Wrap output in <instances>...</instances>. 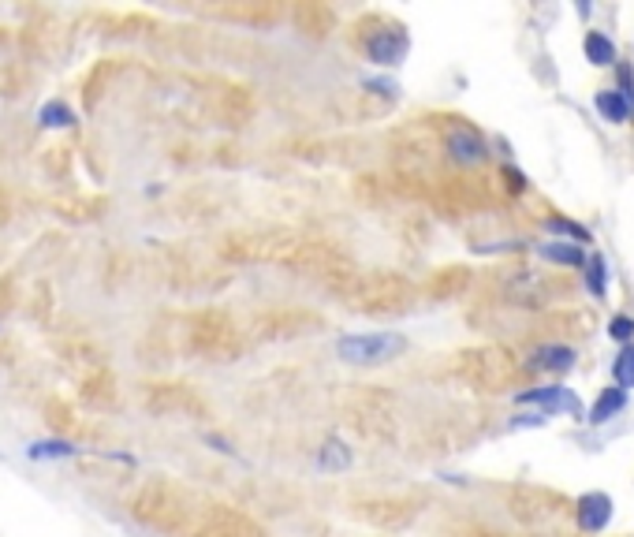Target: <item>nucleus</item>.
Here are the masks:
<instances>
[{"label": "nucleus", "mask_w": 634, "mask_h": 537, "mask_svg": "<svg viewBox=\"0 0 634 537\" xmlns=\"http://www.w3.org/2000/svg\"><path fill=\"white\" fill-rule=\"evenodd\" d=\"M128 512L142 530H154L161 537H184L198 512V500L187 485H179L172 478H149L131 496Z\"/></svg>", "instance_id": "f257e3e1"}, {"label": "nucleus", "mask_w": 634, "mask_h": 537, "mask_svg": "<svg viewBox=\"0 0 634 537\" xmlns=\"http://www.w3.org/2000/svg\"><path fill=\"white\" fill-rule=\"evenodd\" d=\"M184 347L198 362H235L243 355L247 340H243V329L232 321V313L205 306L184 321Z\"/></svg>", "instance_id": "f03ea898"}, {"label": "nucleus", "mask_w": 634, "mask_h": 537, "mask_svg": "<svg viewBox=\"0 0 634 537\" xmlns=\"http://www.w3.org/2000/svg\"><path fill=\"white\" fill-rule=\"evenodd\" d=\"M355 45L362 49V56H366L370 64L396 68V64H403V56L411 53V34H407L403 23L370 12V15H362L355 23Z\"/></svg>", "instance_id": "7ed1b4c3"}, {"label": "nucleus", "mask_w": 634, "mask_h": 537, "mask_svg": "<svg viewBox=\"0 0 634 537\" xmlns=\"http://www.w3.org/2000/svg\"><path fill=\"white\" fill-rule=\"evenodd\" d=\"M280 265H288L291 273H298V276H317V280H325V283H332V288H344V283L355 276V269H351V262H347V254L340 246H332V243H325V239H307V235H298L295 239V246L284 254V262Z\"/></svg>", "instance_id": "20e7f679"}, {"label": "nucleus", "mask_w": 634, "mask_h": 537, "mask_svg": "<svg viewBox=\"0 0 634 537\" xmlns=\"http://www.w3.org/2000/svg\"><path fill=\"white\" fill-rule=\"evenodd\" d=\"M400 292H403V280L392 276V273H370V276H351L340 295L347 306L370 313V318H381V313H396L400 310Z\"/></svg>", "instance_id": "39448f33"}, {"label": "nucleus", "mask_w": 634, "mask_h": 537, "mask_svg": "<svg viewBox=\"0 0 634 537\" xmlns=\"http://www.w3.org/2000/svg\"><path fill=\"white\" fill-rule=\"evenodd\" d=\"M142 403L154 410V415H161V418H191V422L213 418V407H209V399H205L194 385H184V381H157V385H146Z\"/></svg>", "instance_id": "423d86ee"}, {"label": "nucleus", "mask_w": 634, "mask_h": 537, "mask_svg": "<svg viewBox=\"0 0 634 537\" xmlns=\"http://www.w3.org/2000/svg\"><path fill=\"white\" fill-rule=\"evenodd\" d=\"M184 537H269L258 519L232 503H202Z\"/></svg>", "instance_id": "0eeeda50"}, {"label": "nucleus", "mask_w": 634, "mask_h": 537, "mask_svg": "<svg viewBox=\"0 0 634 537\" xmlns=\"http://www.w3.org/2000/svg\"><path fill=\"white\" fill-rule=\"evenodd\" d=\"M407 351V336L400 332H347L336 340V355L347 366H384Z\"/></svg>", "instance_id": "6e6552de"}, {"label": "nucleus", "mask_w": 634, "mask_h": 537, "mask_svg": "<svg viewBox=\"0 0 634 537\" xmlns=\"http://www.w3.org/2000/svg\"><path fill=\"white\" fill-rule=\"evenodd\" d=\"M444 149H448L451 161H459V165H481V161L489 157L486 139H481L474 128H467V123H456V128H448Z\"/></svg>", "instance_id": "1a4fd4ad"}, {"label": "nucleus", "mask_w": 634, "mask_h": 537, "mask_svg": "<svg viewBox=\"0 0 634 537\" xmlns=\"http://www.w3.org/2000/svg\"><path fill=\"white\" fill-rule=\"evenodd\" d=\"M519 403L526 407H541L545 415H582V403L579 396L563 388V385H545V388H534V392H519Z\"/></svg>", "instance_id": "9d476101"}, {"label": "nucleus", "mask_w": 634, "mask_h": 537, "mask_svg": "<svg viewBox=\"0 0 634 537\" xmlns=\"http://www.w3.org/2000/svg\"><path fill=\"white\" fill-rule=\"evenodd\" d=\"M317 325V318L310 310H277V313H265L258 321L261 336L269 340H284V336H298V332H310Z\"/></svg>", "instance_id": "9b49d317"}, {"label": "nucleus", "mask_w": 634, "mask_h": 537, "mask_svg": "<svg viewBox=\"0 0 634 537\" xmlns=\"http://www.w3.org/2000/svg\"><path fill=\"white\" fill-rule=\"evenodd\" d=\"M612 519V500L605 493H586L579 500V526L586 533H597V530H605Z\"/></svg>", "instance_id": "f8f14e48"}, {"label": "nucleus", "mask_w": 634, "mask_h": 537, "mask_svg": "<svg viewBox=\"0 0 634 537\" xmlns=\"http://www.w3.org/2000/svg\"><path fill=\"white\" fill-rule=\"evenodd\" d=\"M575 366V351L563 343H545V347H537V351L526 359V369H549V373H563Z\"/></svg>", "instance_id": "ddd939ff"}, {"label": "nucleus", "mask_w": 634, "mask_h": 537, "mask_svg": "<svg viewBox=\"0 0 634 537\" xmlns=\"http://www.w3.org/2000/svg\"><path fill=\"white\" fill-rule=\"evenodd\" d=\"M295 19H298V34H310V38H325L332 26H336V12H332L328 5H303L295 8Z\"/></svg>", "instance_id": "4468645a"}, {"label": "nucleus", "mask_w": 634, "mask_h": 537, "mask_svg": "<svg viewBox=\"0 0 634 537\" xmlns=\"http://www.w3.org/2000/svg\"><path fill=\"white\" fill-rule=\"evenodd\" d=\"M116 377L105 369V366H94V373H86L82 377V396L94 403V407H109L116 399Z\"/></svg>", "instance_id": "2eb2a0df"}, {"label": "nucleus", "mask_w": 634, "mask_h": 537, "mask_svg": "<svg viewBox=\"0 0 634 537\" xmlns=\"http://www.w3.org/2000/svg\"><path fill=\"white\" fill-rule=\"evenodd\" d=\"M623 407H627V392L612 385V388H605V392L597 396V403L590 407V418H586V422L601 426V422H609V418H616V415H620Z\"/></svg>", "instance_id": "dca6fc26"}, {"label": "nucleus", "mask_w": 634, "mask_h": 537, "mask_svg": "<svg viewBox=\"0 0 634 537\" xmlns=\"http://www.w3.org/2000/svg\"><path fill=\"white\" fill-rule=\"evenodd\" d=\"M38 123L42 128H52V131H64V128H75V109L64 101V98H52L38 109Z\"/></svg>", "instance_id": "f3484780"}, {"label": "nucleus", "mask_w": 634, "mask_h": 537, "mask_svg": "<svg viewBox=\"0 0 634 537\" xmlns=\"http://www.w3.org/2000/svg\"><path fill=\"white\" fill-rule=\"evenodd\" d=\"M537 254L545 258V262H556V265H571V269H579V265L586 262L582 246H575V243H563V239H556V243H541V246H537Z\"/></svg>", "instance_id": "a211bd4d"}, {"label": "nucleus", "mask_w": 634, "mask_h": 537, "mask_svg": "<svg viewBox=\"0 0 634 537\" xmlns=\"http://www.w3.org/2000/svg\"><path fill=\"white\" fill-rule=\"evenodd\" d=\"M26 86H30V68L15 64V60H5L0 64V98H19Z\"/></svg>", "instance_id": "6ab92c4d"}, {"label": "nucleus", "mask_w": 634, "mask_h": 537, "mask_svg": "<svg viewBox=\"0 0 634 537\" xmlns=\"http://www.w3.org/2000/svg\"><path fill=\"white\" fill-rule=\"evenodd\" d=\"M351 448L344 445V440L340 436H332V440H325V445H321V452H317V466L321 470H332V474H336V470H347L351 466Z\"/></svg>", "instance_id": "aec40b11"}, {"label": "nucleus", "mask_w": 634, "mask_h": 537, "mask_svg": "<svg viewBox=\"0 0 634 537\" xmlns=\"http://www.w3.org/2000/svg\"><path fill=\"white\" fill-rule=\"evenodd\" d=\"M593 105H597V112H601V116L612 120V123H623V120L630 116V109H634V105L623 98L620 90H601L597 98H593Z\"/></svg>", "instance_id": "412c9836"}, {"label": "nucleus", "mask_w": 634, "mask_h": 537, "mask_svg": "<svg viewBox=\"0 0 634 537\" xmlns=\"http://www.w3.org/2000/svg\"><path fill=\"white\" fill-rule=\"evenodd\" d=\"M586 60L597 68H609V64H616V45L601 34V30H590L586 34Z\"/></svg>", "instance_id": "4be33fe9"}, {"label": "nucleus", "mask_w": 634, "mask_h": 537, "mask_svg": "<svg viewBox=\"0 0 634 537\" xmlns=\"http://www.w3.org/2000/svg\"><path fill=\"white\" fill-rule=\"evenodd\" d=\"M586 269V288L597 295V299H605V292H609V269H605V258H601V254H593V258H586L582 262Z\"/></svg>", "instance_id": "5701e85b"}, {"label": "nucleus", "mask_w": 634, "mask_h": 537, "mask_svg": "<svg viewBox=\"0 0 634 537\" xmlns=\"http://www.w3.org/2000/svg\"><path fill=\"white\" fill-rule=\"evenodd\" d=\"M26 455L30 459H68V455H79V448L68 445V440H38V445H26Z\"/></svg>", "instance_id": "b1692460"}, {"label": "nucleus", "mask_w": 634, "mask_h": 537, "mask_svg": "<svg viewBox=\"0 0 634 537\" xmlns=\"http://www.w3.org/2000/svg\"><path fill=\"white\" fill-rule=\"evenodd\" d=\"M612 377H616V388H634V343H627L623 351L616 355L612 362Z\"/></svg>", "instance_id": "393cba45"}, {"label": "nucleus", "mask_w": 634, "mask_h": 537, "mask_svg": "<svg viewBox=\"0 0 634 537\" xmlns=\"http://www.w3.org/2000/svg\"><path fill=\"white\" fill-rule=\"evenodd\" d=\"M549 232H556V235H571V239H590L586 228L571 225V220H563V216H549Z\"/></svg>", "instance_id": "a878e982"}, {"label": "nucleus", "mask_w": 634, "mask_h": 537, "mask_svg": "<svg viewBox=\"0 0 634 537\" xmlns=\"http://www.w3.org/2000/svg\"><path fill=\"white\" fill-rule=\"evenodd\" d=\"M609 336H612V340H620V343H627V340L634 336V321L627 318V313H620V318H612V321H609Z\"/></svg>", "instance_id": "bb28decb"}, {"label": "nucleus", "mask_w": 634, "mask_h": 537, "mask_svg": "<svg viewBox=\"0 0 634 537\" xmlns=\"http://www.w3.org/2000/svg\"><path fill=\"white\" fill-rule=\"evenodd\" d=\"M8 216H12V198H8L5 187H0V228L8 225Z\"/></svg>", "instance_id": "cd10ccee"}]
</instances>
